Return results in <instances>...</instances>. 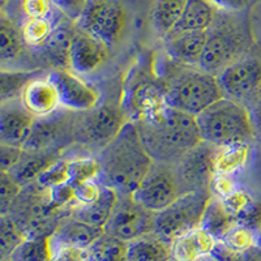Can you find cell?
<instances>
[{
  "label": "cell",
  "instance_id": "cell-44",
  "mask_svg": "<svg viewBox=\"0 0 261 261\" xmlns=\"http://www.w3.org/2000/svg\"><path fill=\"white\" fill-rule=\"evenodd\" d=\"M27 18H51L55 6L51 0H21Z\"/></svg>",
  "mask_w": 261,
  "mask_h": 261
},
{
  "label": "cell",
  "instance_id": "cell-31",
  "mask_svg": "<svg viewBox=\"0 0 261 261\" xmlns=\"http://www.w3.org/2000/svg\"><path fill=\"white\" fill-rule=\"evenodd\" d=\"M238 221L234 217L223 208L222 201L218 197L212 196V199L208 202V206L205 209L200 227L211 232L217 241H220L221 238Z\"/></svg>",
  "mask_w": 261,
  "mask_h": 261
},
{
  "label": "cell",
  "instance_id": "cell-15",
  "mask_svg": "<svg viewBox=\"0 0 261 261\" xmlns=\"http://www.w3.org/2000/svg\"><path fill=\"white\" fill-rule=\"evenodd\" d=\"M47 76L57 86L64 110L81 113L99 105L101 94L97 88L86 83L83 76H79L71 69H51L47 72Z\"/></svg>",
  "mask_w": 261,
  "mask_h": 261
},
{
  "label": "cell",
  "instance_id": "cell-29",
  "mask_svg": "<svg viewBox=\"0 0 261 261\" xmlns=\"http://www.w3.org/2000/svg\"><path fill=\"white\" fill-rule=\"evenodd\" d=\"M41 74H43V71L41 69H32V71L2 69L0 72V103L20 99L28 84Z\"/></svg>",
  "mask_w": 261,
  "mask_h": 261
},
{
  "label": "cell",
  "instance_id": "cell-23",
  "mask_svg": "<svg viewBox=\"0 0 261 261\" xmlns=\"http://www.w3.org/2000/svg\"><path fill=\"white\" fill-rule=\"evenodd\" d=\"M252 144H234V145L216 148L213 155L214 175L238 176L251 162Z\"/></svg>",
  "mask_w": 261,
  "mask_h": 261
},
{
  "label": "cell",
  "instance_id": "cell-48",
  "mask_svg": "<svg viewBox=\"0 0 261 261\" xmlns=\"http://www.w3.org/2000/svg\"><path fill=\"white\" fill-rule=\"evenodd\" d=\"M211 2L220 11L239 13L246 8L249 0H211Z\"/></svg>",
  "mask_w": 261,
  "mask_h": 261
},
{
  "label": "cell",
  "instance_id": "cell-24",
  "mask_svg": "<svg viewBox=\"0 0 261 261\" xmlns=\"http://www.w3.org/2000/svg\"><path fill=\"white\" fill-rule=\"evenodd\" d=\"M63 155L57 153H45V151H28L22 150L18 163L9 171V175L12 176L21 187L29 186L37 181V179Z\"/></svg>",
  "mask_w": 261,
  "mask_h": 261
},
{
  "label": "cell",
  "instance_id": "cell-25",
  "mask_svg": "<svg viewBox=\"0 0 261 261\" xmlns=\"http://www.w3.org/2000/svg\"><path fill=\"white\" fill-rule=\"evenodd\" d=\"M218 12L220 9L211 0H187L180 21L172 33L208 32L214 24Z\"/></svg>",
  "mask_w": 261,
  "mask_h": 261
},
{
  "label": "cell",
  "instance_id": "cell-4",
  "mask_svg": "<svg viewBox=\"0 0 261 261\" xmlns=\"http://www.w3.org/2000/svg\"><path fill=\"white\" fill-rule=\"evenodd\" d=\"M222 98L223 93L217 76L199 67L181 65L165 86L167 106L195 118Z\"/></svg>",
  "mask_w": 261,
  "mask_h": 261
},
{
  "label": "cell",
  "instance_id": "cell-17",
  "mask_svg": "<svg viewBox=\"0 0 261 261\" xmlns=\"http://www.w3.org/2000/svg\"><path fill=\"white\" fill-rule=\"evenodd\" d=\"M36 118L22 106L20 99L2 103L0 107V144L24 148Z\"/></svg>",
  "mask_w": 261,
  "mask_h": 261
},
{
  "label": "cell",
  "instance_id": "cell-30",
  "mask_svg": "<svg viewBox=\"0 0 261 261\" xmlns=\"http://www.w3.org/2000/svg\"><path fill=\"white\" fill-rule=\"evenodd\" d=\"M0 62L6 65L8 63H13L22 55L25 50V42L22 39L21 30L16 28L12 21L6 15H2L0 20Z\"/></svg>",
  "mask_w": 261,
  "mask_h": 261
},
{
  "label": "cell",
  "instance_id": "cell-8",
  "mask_svg": "<svg viewBox=\"0 0 261 261\" xmlns=\"http://www.w3.org/2000/svg\"><path fill=\"white\" fill-rule=\"evenodd\" d=\"M211 191L184 193L167 208L155 213L153 234L171 243L180 235L201 226Z\"/></svg>",
  "mask_w": 261,
  "mask_h": 261
},
{
  "label": "cell",
  "instance_id": "cell-34",
  "mask_svg": "<svg viewBox=\"0 0 261 261\" xmlns=\"http://www.w3.org/2000/svg\"><path fill=\"white\" fill-rule=\"evenodd\" d=\"M127 244L105 232L89 249L94 261H127Z\"/></svg>",
  "mask_w": 261,
  "mask_h": 261
},
{
  "label": "cell",
  "instance_id": "cell-32",
  "mask_svg": "<svg viewBox=\"0 0 261 261\" xmlns=\"http://www.w3.org/2000/svg\"><path fill=\"white\" fill-rule=\"evenodd\" d=\"M53 252L51 237H30L16 247L7 261H50Z\"/></svg>",
  "mask_w": 261,
  "mask_h": 261
},
{
  "label": "cell",
  "instance_id": "cell-39",
  "mask_svg": "<svg viewBox=\"0 0 261 261\" xmlns=\"http://www.w3.org/2000/svg\"><path fill=\"white\" fill-rule=\"evenodd\" d=\"M69 181V161L63 155L54 162L38 179L37 183L46 190H51Z\"/></svg>",
  "mask_w": 261,
  "mask_h": 261
},
{
  "label": "cell",
  "instance_id": "cell-2",
  "mask_svg": "<svg viewBox=\"0 0 261 261\" xmlns=\"http://www.w3.org/2000/svg\"><path fill=\"white\" fill-rule=\"evenodd\" d=\"M98 180L118 196H132L153 165L134 120H128L118 136L97 154Z\"/></svg>",
  "mask_w": 261,
  "mask_h": 261
},
{
  "label": "cell",
  "instance_id": "cell-11",
  "mask_svg": "<svg viewBox=\"0 0 261 261\" xmlns=\"http://www.w3.org/2000/svg\"><path fill=\"white\" fill-rule=\"evenodd\" d=\"M154 220V212L144 208L132 196H118L115 209L105 226V232L124 243H129L153 234Z\"/></svg>",
  "mask_w": 261,
  "mask_h": 261
},
{
  "label": "cell",
  "instance_id": "cell-14",
  "mask_svg": "<svg viewBox=\"0 0 261 261\" xmlns=\"http://www.w3.org/2000/svg\"><path fill=\"white\" fill-rule=\"evenodd\" d=\"M214 146L202 141L174 165L183 195L199 191H211L214 176Z\"/></svg>",
  "mask_w": 261,
  "mask_h": 261
},
{
  "label": "cell",
  "instance_id": "cell-6",
  "mask_svg": "<svg viewBox=\"0 0 261 261\" xmlns=\"http://www.w3.org/2000/svg\"><path fill=\"white\" fill-rule=\"evenodd\" d=\"M8 214L28 238L51 237L62 220L69 217L54 208L48 190L41 187L37 181L22 187Z\"/></svg>",
  "mask_w": 261,
  "mask_h": 261
},
{
  "label": "cell",
  "instance_id": "cell-46",
  "mask_svg": "<svg viewBox=\"0 0 261 261\" xmlns=\"http://www.w3.org/2000/svg\"><path fill=\"white\" fill-rule=\"evenodd\" d=\"M239 187H241V183L238 181V176L214 175L211 184V193L214 197L223 199Z\"/></svg>",
  "mask_w": 261,
  "mask_h": 261
},
{
  "label": "cell",
  "instance_id": "cell-12",
  "mask_svg": "<svg viewBox=\"0 0 261 261\" xmlns=\"http://www.w3.org/2000/svg\"><path fill=\"white\" fill-rule=\"evenodd\" d=\"M181 195L183 192L174 165L153 162L150 170L132 197L144 208L158 213Z\"/></svg>",
  "mask_w": 261,
  "mask_h": 261
},
{
  "label": "cell",
  "instance_id": "cell-52",
  "mask_svg": "<svg viewBox=\"0 0 261 261\" xmlns=\"http://www.w3.org/2000/svg\"><path fill=\"white\" fill-rule=\"evenodd\" d=\"M2 2H3V7L6 6V2H7V0H2Z\"/></svg>",
  "mask_w": 261,
  "mask_h": 261
},
{
  "label": "cell",
  "instance_id": "cell-27",
  "mask_svg": "<svg viewBox=\"0 0 261 261\" xmlns=\"http://www.w3.org/2000/svg\"><path fill=\"white\" fill-rule=\"evenodd\" d=\"M127 261H171V243L149 234L127 244Z\"/></svg>",
  "mask_w": 261,
  "mask_h": 261
},
{
  "label": "cell",
  "instance_id": "cell-35",
  "mask_svg": "<svg viewBox=\"0 0 261 261\" xmlns=\"http://www.w3.org/2000/svg\"><path fill=\"white\" fill-rule=\"evenodd\" d=\"M27 238L22 228L9 214L0 217V251L4 261Z\"/></svg>",
  "mask_w": 261,
  "mask_h": 261
},
{
  "label": "cell",
  "instance_id": "cell-22",
  "mask_svg": "<svg viewBox=\"0 0 261 261\" xmlns=\"http://www.w3.org/2000/svg\"><path fill=\"white\" fill-rule=\"evenodd\" d=\"M74 32H76L74 22L67 24L63 20L57 21L53 34L46 42V45L38 50V53L43 54V59L53 65V69H69V55H71Z\"/></svg>",
  "mask_w": 261,
  "mask_h": 261
},
{
  "label": "cell",
  "instance_id": "cell-20",
  "mask_svg": "<svg viewBox=\"0 0 261 261\" xmlns=\"http://www.w3.org/2000/svg\"><path fill=\"white\" fill-rule=\"evenodd\" d=\"M217 239L204 230H195L180 235L171 242V261H201L213 253Z\"/></svg>",
  "mask_w": 261,
  "mask_h": 261
},
{
  "label": "cell",
  "instance_id": "cell-10",
  "mask_svg": "<svg viewBox=\"0 0 261 261\" xmlns=\"http://www.w3.org/2000/svg\"><path fill=\"white\" fill-rule=\"evenodd\" d=\"M73 114L62 109L47 118L36 119L22 150L64 155V151L74 145Z\"/></svg>",
  "mask_w": 261,
  "mask_h": 261
},
{
  "label": "cell",
  "instance_id": "cell-7",
  "mask_svg": "<svg viewBox=\"0 0 261 261\" xmlns=\"http://www.w3.org/2000/svg\"><path fill=\"white\" fill-rule=\"evenodd\" d=\"M120 107L111 103H99L90 110L73 114L74 145L97 155L115 139L125 123Z\"/></svg>",
  "mask_w": 261,
  "mask_h": 261
},
{
  "label": "cell",
  "instance_id": "cell-36",
  "mask_svg": "<svg viewBox=\"0 0 261 261\" xmlns=\"http://www.w3.org/2000/svg\"><path fill=\"white\" fill-rule=\"evenodd\" d=\"M258 241H260V232L244 223L237 222L218 242L225 244L228 248L242 251V249L257 247Z\"/></svg>",
  "mask_w": 261,
  "mask_h": 261
},
{
  "label": "cell",
  "instance_id": "cell-33",
  "mask_svg": "<svg viewBox=\"0 0 261 261\" xmlns=\"http://www.w3.org/2000/svg\"><path fill=\"white\" fill-rule=\"evenodd\" d=\"M55 24L57 21H54L53 17L27 18L21 28V34H22L25 46L32 50H41L53 34Z\"/></svg>",
  "mask_w": 261,
  "mask_h": 261
},
{
  "label": "cell",
  "instance_id": "cell-1",
  "mask_svg": "<svg viewBox=\"0 0 261 261\" xmlns=\"http://www.w3.org/2000/svg\"><path fill=\"white\" fill-rule=\"evenodd\" d=\"M134 122L153 162L176 165L188 151L202 143L195 116L167 105Z\"/></svg>",
  "mask_w": 261,
  "mask_h": 261
},
{
  "label": "cell",
  "instance_id": "cell-47",
  "mask_svg": "<svg viewBox=\"0 0 261 261\" xmlns=\"http://www.w3.org/2000/svg\"><path fill=\"white\" fill-rule=\"evenodd\" d=\"M22 155V149L0 144V170L9 172L16 166Z\"/></svg>",
  "mask_w": 261,
  "mask_h": 261
},
{
  "label": "cell",
  "instance_id": "cell-21",
  "mask_svg": "<svg viewBox=\"0 0 261 261\" xmlns=\"http://www.w3.org/2000/svg\"><path fill=\"white\" fill-rule=\"evenodd\" d=\"M105 234L103 228H98L76 220L72 216L65 217L51 235L53 246H71L90 248Z\"/></svg>",
  "mask_w": 261,
  "mask_h": 261
},
{
  "label": "cell",
  "instance_id": "cell-50",
  "mask_svg": "<svg viewBox=\"0 0 261 261\" xmlns=\"http://www.w3.org/2000/svg\"><path fill=\"white\" fill-rule=\"evenodd\" d=\"M201 261H217V260L214 257H212V256H209V257L204 258V260H201Z\"/></svg>",
  "mask_w": 261,
  "mask_h": 261
},
{
  "label": "cell",
  "instance_id": "cell-49",
  "mask_svg": "<svg viewBox=\"0 0 261 261\" xmlns=\"http://www.w3.org/2000/svg\"><path fill=\"white\" fill-rule=\"evenodd\" d=\"M252 119L253 130H255V140L261 144V95L248 107Z\"/></svg>",
  "mask_w": 261,
  "mask_h": 261
},
{
  "label": "cell",
  "instance_id": "cell-18",
  "mask_svg": "<svg viewBox=\"0 0 261 261\" xmlns=\"http://www.w3.org/2000/svg\"><path fill=\"white\" fill-rule=\"evenodd\" d=\"M20 101L36 119L47 118L63 109L57 86L47 73L33 79L21 94Z\"/></svg>",
  "mask_w": 261,
  "mask_h": 261
},
{
  "label": "cell",
  "instance_id": "cell-45",
  "mask_svg": "<svg viewBox=\"0 0 261 261\" xmlns=\"http://www.w3.org/2000/svg\"><path fill=\"white\" fill-rule=\"evenodd\" d=\"M51 2L64 17L73 21L74 24L80 20L88 3V0H51Z\"/></svg>",
  "mask_w": 261,
  "mask_h": 261
},
{
  "label": "cell",
  "instance_id": "cell-40",
  "mask_svg": "<svg viewBox=\"0 0 261 261\" xmlns=\"http://www.w3.org/2000/svg\"><path fill=\"white\" fill-rule=\"evenodd\" d=\"M212 257L216 258L217 261H261V247L257 246L237 251L228 248L221 242H217Z\"/></svg>",
  "mask_w": 261,
  "mask_h": 261
},
{
  "label": "cell",
  "instance_id": "cell-51",
  "mask_svg": "<svg viewBox=\"0 0 261 261\" xmlns=\"http://www.w3.org/2000/svg\"><path fill=\"white\" fill-rule=\"evenodd\" d=\"M258 246L261 247V231H260V241H258Z\"/></svg>",
  "mask_w": 261,
  "mask_h": 261
},
{
  "label": "cell",
  "instance_id": "cell-16",
  "mask_svg": "<svg viewBox=\"0 0 261 261\" xmlns=\"http://www.w3.org/2000/svg\"><path fill=\"white\" fill-rule=\"evenodd\" d=\"M109 57L110 47L106 43L76 27L69 55L71 71L79 76L92 74L105 65Z\"/></svg>",
  "mask_w": 261,
  "mask_h": 261
},
{
  "label": "cell",
  "instance_id": "cell-41",
  "mask_svg": "<svg viewBox=\"0 0 261 261\" xmlns=\"http://www.w3.org/2000/svg\"><path fill=\"white\" fill-rule=\"evenodd\" d=\"M22 187L9 175V172L0 171V214H8L9 209L17 199Z\"/></svg>",
  "mask_w": 261,
  "mask_h": 261
},
{
  "label": "cell",
  "instance_id": "cell-5",
  "mask_svg": "<svg viewBox=\"0 0 261 261\" xmlns=\"http://www.w3.org/2000/svg\"><path fill=\"white\" fill-rule=\"evenodd\" d=\"M249 47L248 33L234 12L220 11L208 30L206 46L199 68L218 76L228 65L248 55Z\"/></svg>",
  "mask_w": 261,
  "mask_h": 261
},
{
  "label": "cell",
  "instance_id": "cell-43",
  "mask_svg": "<svg viewBox=\"0 0 261 261\" xmlns=\"http://www.w3.org/2000/svg\"><path fill=\"white\" fill-rule=\"evenodd\" d=\"M50 261H94L89 248H79L71 246L54 247Z\"/></svg>",
  "mask_w": 261,
  "mask_h": 261
},
{
  "label": "cell",
  "instance_id": "cell-3",
  "mask_svg": "<svg viewBox=\"0 0 261 261\" xmlns=\"http://www.w3.org/2000/svg\"><path fill=\"white\" fill-rule=\"evenodd\" d=\"M196 120L201 140L214 148L255 141L249 109L230 98L217 101L196 116Z\"/></svg>",
  "mask_w": 261,
  "mask_h": 261
},
{
  "label": "cell",
  "instance_id": "cell-9",
  "mask_svg": "<svg viewBox=\"0 0 261 261\" xmlns=\"http://www.w3.org/2000/svg\"><path fill=\"white\" fill-rule=\"evenodd\" d=\"M127 24V9L120 0H88L76 27L113 47L122 41Z\"/></svg>",
  "mask_w": 261,
  "mask_h": 261
},
{
  "label": "cell",
  "instance_id": "cell-19",
  "mask_svg": "<svg viewBox=\"0 0 261 261\" xmlns=\"http://www.w3.org/2000/svg\"><path fill=\"white\" fill-rule=\"evenodd\" d=\"M208 39V32L172 33L165 38V48L170 59L178 65L200 67Z\"/></svg>",
  "mask_w": 261,
  "mask_h": 261
},
{
  "label": "cell",
  "instance_id": "cell-26",
  "mask_svg": "<svg viewBox=\"0 0 261 261\" xmlns=\"http://www.w3.org/2000/svg\"><path fill=\"white\" fill-rule=\"evenodd\" d=\"M118 201V193L103 186L102 193L97 201L84 206H74L71 216L76 220L98 228H103L110 220Z\"/></svg>",
  "mask_w": 261,
  "mask_h": 261
},
{
  "label": "cell",
  "instance_id": "cell-42",
  "mask_svg": "<svg viewBox=\"0 0 261 261\" xmlns=\"http://www.w3.org/2000/svg\"><path fill=\"white\" fill-rule=\"evenodd\" d=\"M103 184L97 179L86 180L84 183L74 186V204L76 206H84L97 201L102 193Z\"/></svg>",
  "mask_w": 261,
  "mask_h": 261
},
{
  "label": "cell",
  "instance_id": "cell-13",
  "mask_svg": "<svg viewBox=\"0 0 261 261\" xmlns=\"http://www.w3.org/2000/svg\"><path fill=\"white\" fill-rule=\"evenodd\" d=\"M217 79L223 97L249 107L261 95V60L246 55L223 69Z\"/></svg>",
  "mask_w": 261,
  "mask_h": 261
},
{
  "label": "cell",
  "instance_id": "cell-37",
  "mask_svg": "<svg viewBox=\"0 0 261 261\" xmlns=\"http://www.w3.org/2000/svg\"><path fill=\"white\" fill-rule=\"evenodd\" d=\"M69 183L79 186L86 180L97 179L99 175V163L97 155H77L68 158Z\"/></svg>",
  "mask_w": 261,
  "mask_h": 261
},
{
  "label": "cell",
  "instance_id": "cell-28",
  "mask_svg": "<svg viewBox=\"0 0 261 261\" xmlns=\"http://www.w3.org/2000/svg\"><path fill=\"white\" fill-rule=\"evenodd\" d=\"M187 6V0H154L151 7V25L158 36L163 39L169 37Z\"/></svg>",
  "mask_w": 261,
  "mask_h": 261
},
{
  "label": "cell",
  "instance_id": "cell-38",
  "mask_svg": "<svg viewBox=\"0 0 261 261\" xmlns=\"http://www.w3.org/2000/svg\"><path fill=\"white\" fill-rule=\"evenodd\" d=\"M220 200L222 201L223 208L231 214L238 222L251 211V208L257 201L253 197L252 193L247 191L246 188L242 187V186L238 190H235L234 192H231L230 195H227L226 197Z\"/></svg>",
  "mask_w": 261,
  "mask_h": 261
}]
</instances>
